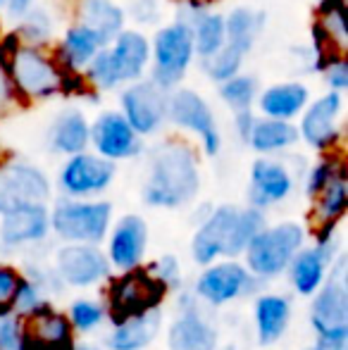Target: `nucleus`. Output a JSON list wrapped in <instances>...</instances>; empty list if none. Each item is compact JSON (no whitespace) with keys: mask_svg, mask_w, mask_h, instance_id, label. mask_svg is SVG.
<instances>
[{"mask_svg":"<svg viewBox=\"0 0 348 350\" xmlns=\"http://www.w3.org/2000/svg\"><path fill=\"white\" fill-rule=\"evenodd\" d=\"M258 288H260V279L248 272L246 265L237 262V258H227L224 262L205 265V272L196 279L193 293L203 303L213 305V308H222V305L243 298V295H253Z\"/></svg>","mask_w":348,"mask_h":350,"instance_id":"nucleus-14","label":"nucleus"},{"mask_svg":"<svg viewBox=\"0 0 348 350\" xmlns=\"http://www.w3.org/2000/svg\"><path fill=\"white\" fill-rule=\"evenodd\" d=\"M306 245V229L298 221H279L265 224L251 241H248L243 258L251 274L260 281L274 279L286 272L291 258Z\"/></svg>","mask_w":348,"mask_h":350,"instance_id":"nucleus-5","label":"nucleus"},{"mask_svg":"<svg viewBox=\"0 0 348 350\" xmlns=\"http://www.w3.org/2000/svg\"><path fill=\"white\" fill-rule=\"evenodd\" d=\"M17 38L27 46H43L48 48L55 36V19L46 8H36L34 5L24 17L17 19V27L12 29Z\"/></svg>","mask_w":348,"mask_h":350,"instance_id":"nucleus-34","label":"nucleus"},{"mask_svg":"<svg viewBox=\"0 0 348 350\" xmlns=\"http://www.w3.org/2000/svg\"><path fill=\"white\" fill-rule=\"evenodd\" d=\"M51 212V231L67 243H93L107 239L112 224V205L107 200L65 198Z\"/></svg>","mask_w":348,"mask_h":350,"instance_id":"nucleus-7","label":"nucleus"},{"mask_svg":"<svg viewBox=\"0 0 348 350\" xmlns=\"http://www.w3.org/2000/svg\"><path fill=\"white\" fill-rule=\"evenodd\" d=\"M320 288L312 293L310 324L317 336H348L346 258H336Z\"/></svg>","mask_w":348,"mask_h":350,"instance_id":"nucleus-10","label":"nucleus"},{"mask_svg":"<svg viewBox=\"0 0 348 350\" xmlns=\"http://www.w3.org/2000/svg\"><path fill=\"white\" fill-rule=\"evenodd\" d=\"M265 29V12L256 8H239L229 10L224 14V33H227V46L237 48L239 53L248 55L256 48L258 38H260Z\"/></svg>","mask_w":348,"mask_h":350,"instance_id":"nucleus-31","label":"nucleus"},{"mask_svg":"<svg viewBox=\"0 0 348 350\" xmlns=\"http://www.w3.org/2000/svg\"><path fill=\"white\" fill-rule=\"evenodd\" d=\"M253 319L258 329V343L260 346H274L291 322V303L289 298L277 293H263L256 298Z\"/></svg>","mask_w":348,"mask_h":350,"instance_id":"nucleus-27","label":"nucleus"},{"mask_svg":"<svg viewBox=\"0 0 348 350\" xmlns=\"http://www.w3.org/2000/svg\"><path fill=\"white\" fill-rule=\"evenodd\" d=\"M256 120H258V115H253V107H251V110H237V112H234L232 124H234V131H237L239 141H243V143L248 141Z\"/></svg>","mask_w":348,"mask_h":350,"instance_id":"nucleus-46","label":"nucleus"},{"mask_svg":"<svg viewBox=\"0 0 348 350\" xmlns=\"http://www.w3.org/2000/svg\"><path fill=\"white\" fill-rule=\"evenodd\" d=\"M170 291L160 284L148 269L141 265L134 269H124L120 277L110 279L105 293V312L112 327L141 312L160 308L163 298Z\"/></svg>","mask_w":348,"mask_h":350,"instance_id":"nucleus-8","label":"nucleus"},{"mask_svg":"<svg viewBox=\"0 0 348 350\" xmlns=\"http://www.w3.org/2000/svg\"><path fill=\"white\" fill-rule=\"evenodd\" d=\"M107 239V260L115 269H134L144 265L146 248H148V224L141 215L120 217Z\"/></svg>","mask_w":348,"mask_h":350,"instance_id":"nucleus-20","label":"nucleus"},{"mask_svg":"<svg viewBox=\"0 0 348 350\" xmlns=\"http://www.w3.org/2000/svg\"><path fill=\"white\" fill-rule=\"evenodd\" d=\"M200 191L198 152L189 141L163 139L148 152L144 200L150 208L176 210L189 205Z\"/></svg>","mask_w":348,"mask_h":350,"instance_id":"nucleus-1","label":"nucleus"},{"mask_svg":"<svg viewBox=\"0 0 348 350\" xmlns=\"http://www.w3.org/2000/svg\"><path fill=\"white\" fill-rule=\"evenodd\" d=\"M310 103V88L298 79L291 81H279L272 86L258 91L256 107L260 117H272V120L293 122L303 112V107Z\"/></svg>","mask_w":348,"mask_h":350,"instance_id":"nucleus-22","label":"nucleus"},{"mask_svg":"<svg viewBox=\"0 0 348 350\" xmlns=\"http://www.w3.org/2000/svg\"><path fill=\"white\" fill-rule=\"evenodd\" d=\"M117 174V162L105 160L98 152L81 150L67 155L57 174V186L67 198H93L110 189Z\"/></svg>","mask_w":348,"mask_h":350,"instance_id":"nucleus-15","label":"nucleus"},{"mask_svg":"<svg viewBox=\"0 0 348 350\" xmlns=\"http://www.w3.org/2000/svg\"><path fill=\"white\" fill-rule=\"evenodd\" d=\"M293 172L282 160L272 155H260L251 165V184H248V205L267 210L277 203H284L293 193Z\"/></svg>","mask_w":348,"mask_h":350,"instance_id":"nucleus-19","label":"nucleus"},{"mask_svg":"<svg viewBox=\"0 0 348 350\" xmlns=\"http://www.w3.org/2000/svg\"><path fill=\"white\" fill-rule=\"evenodd\" d=\"M168 93L170 91L160 88L153 79L144 77L122 86L120 112L141 139L158 134L168 122Z\"/></svg>","mask_w":348,"mask_h":350,"instance_id":"nucleus-13","label":"nucleus"},{"mask_svg":"<svg viewBox=\"0 0 348 350\" xmlns=\"http://www.w3.org/2000/svg\"><path fill=\"white\" fill-rule=\"evenodd\" d=\"M27 343L36 350H72L75 346V329L70 317L55 310H46L41 314L24 319Z\"/></svg>","mask_w":348,"mask_h":350,"instance_id":"nucleus-24","label":"nucleus"},{"mask_svg":"<svg viewBox=\"0 0 348 350\" xmlns=\"http://www.w3.org/2000/svg\"><path fill=\"white\" fill-rule=\"evenodd\" d=\"M312 200H315V210H312L315 226L344 219L348 210V172L336 174Z\"/></svg>","mask_w":348,"mask_h":350,"instance_id":"nucleus-32","label":"nucleus"},{"mask_svg":"<svg viewBox=\"0 0 348 350\" xmlns=\"http://www.w3.org/2000/svg\"><path fill=\"white\" fill-rule=\"evenodd\" d=\"M306 350H312V348H306Z\"/></svg>","mask_w":348,"mask_h":350,"instance_id":"nucleus-53","label":"nucleus"},{"mask_svg":"<svg viewBox=\"0 0 348 350\" xmlns=\"http://www.w3.org/2000/svg\"><path fill=\"white\" fill-rule=\"evenodd\" d=\"M312 350H348V336H317Z\"/></svg>","mask_w":348,"mask_h":350,"instance_id":"nucleus-48","label":"nucleus"},{"mask_svg":"<svg viewBox=\"0 0 348 350\" xmlns=\"http://www.w3.org/2000/svg\"><path fill=\"white\" fill-rule=\"evenodd\" d=\"M196 3H203V5H213L215 0H196Z\"/></svg>","mask_w":348,"mask_h":350,"instance_id":"nucleus-50","label":"nucleus"},{"mask_svg":"<svg viewBox=\"0 0 348 350\" xmlns=\"http://www.w3.org/2000/svg\"><path fill=\"white\" fill-rule=\"evenodd\" d=\"M296 143H298V129L293 122L258 117L246 146H251L258 155H277V152L293 148Z\"/></svg>","mask_w":348,"mask_h":350,"instance_id":"nucleus-30","label":"nucleus"},{"mask_svg":"<svg viewBox=\"0 0 348 350\" xmlns=\"http://www.w3.org/2000/svg\"><path fill=\"white\" fill-rule=\"evenodd\" d=\"M72 350H101V348L88 346V343H75V346H72Z\"/></svg>","mask_w":348,"mask_h":350,"instance_id":"nucleus-49","label":"nucleus"},{"mask_svg":"<svg viewBox=\"0 0 348 350\" xmlns=\"http://www.w3.org/2000/svg\"><path fill=\"white\" fill-rule=\"evenodd\" d=\"M243 60H246V55H243V53H239L237 48H232V46H227V43H224L217 53H213L210 57L200 60V67H203V72L208 74L210 81L222 83V81H227V79H232L234 74L241 72Z\"/></svg>","mask_w":348,"mask_h":350,"instance_id":"nucleus-37","label":"nucleus"},{"mask_svg":"<svg viewBox=\"0 0 348 350\" xmlns=\"http://www.w3.org/2000/svg\"><path fill=\"white\" fill-rule=\"evenodd\" d=\"M51 300L43 295V286L36 279L19 277V284L14 288L12 295V312L19 317H34V314H41L46 310H51Z\"/></svg>","mask_w":348,"mask_h":350,"instance_id":"nucleus-36","label":"nucleus"},{"mask_svg":"<svg viewBox=\"0 0 348 350\" xmlns=\"http://www.w3.org/2000/svg\"><path fill=\"white\" fill-rule=\"evenodd\" d=\"M168 122L179 126L181 131L198 136L200 148L208 157L219 155L222 150V134L210 103L193 88L176 86L168 93Z\"/></svg>","mask_w":348,"mask_h":350,"instance_id":"nucleus-9","label":"nucleus"},{"mask_svg":"<svg viewBox=\"0 0 348 350\" xmlns=\"http://www.w3.org/2000/svg\"><path fill=\"white\" fill-rule=\"evenodd\" d=\"M67 317H70V324H72L75 332L88 334L105 322V317H107L105 303H101V300H91V298H79L70 305Z\"/></svg>","mask_w":348,"mask_h":350,"instance_id":"nucleus-39","label":"nucleus"},{"mask_svg":"<svg viewBox=\"0 0 348 350\" xmlns=\"http://www.w3.org/2000/svg\"><path fill=\"white\" fill-rule=\"evenodd\" d=\"M170 350H217V332L215 327L196 310H184L170 324L168 332Z\"/></svg>","mask_w":348,"mask_h":350,"instance_id":"nucleus-26","label":"nucleus"},{"mask_svg":"<svg viewBox=\"0 0 348 350\" xmlns=\"http://www.w3.org/2000/svg\"><path fill=\"white\" fill-rule=\"evenodd\" d=\"M22 274L10 265H0V317L12 312V295Z\"/></svg>","mask_w":348,"mask_h":350,"instance_id":"nucleus-43","label":"nucleus"},{"mask_svg":"<svg viewBox=\"0 0 348 350\" xmlns=\"http://www.w3.org/2000/svg\"><path fill=\"white\" fill-rule=\"evenodd\" d=\"M0 243L3 248H19L27 243L46 241L51 231V212L46 205H27L0 215Z\"/></svg>","mask_w":348,"mask_h":350,"instance_id":"nucleus-21","label":"nucleus"},{"mask_svg":"<svg viewBox=\"0 0 348 350\" xmlns=\"http://www.w3.org/2000/svg\"><path fill=\"white\" fill-rule=\"evenodd\" d=\"M3 8L8 12V17L17 22L19 17H24L34 8V0H3Z\"/></svg>","mask_w":348,"mask_h":350,"instance_id":"nucleus-47","label":"nucleus"},{"mask_svg":"<svg viewBox=\"0 0 348 350\" xmlns=\"http://www.w3.org/2000/svg\"><path fill=\"white\" fill-rule=\"evenodd\" d=\"M51 193V179L41 167L14 157L0 160V215L27 205H46Z\"/></svg>","mask_w":348,"mask_h":350,"instance_id":"nucleus-11","label":"nucleus"},{"mask_svg":"<svg viewBox=\"0 0 348 350\" xmlns=\"http://www.w3.org/2000/svg\"><path fill=\"white\" fill-rule=\"evenodd\" d=\"M0 36H3V22H0Z\"/></svg>","mask_w":348,"mask_h":350,"instance_id":"nucleus-51","label":"nucleus"},{"mask_svg":"<svg viewBox=\"0 0 348 350\" xmlns=\"http://www.w3.org/2000/svg\"><path fill=\"white\" fill-rule=\"evenodd\" d=\"M341 241L339 234L332 236L327 241H315L312 245H303L289 262L286 272L289 281H291L293 291L303 298H312L317 288L322 286V281L327 277V269L332 267L336 258H339Z\"/></svg>","mask_w":348,"mask_h":350,"instance_id":"nucleus-18","label":"nucleus"},{"mask_svg":"<svg viewBox=\"0 0 348 350\" xmlns=\"http://www.w3.org/2000/svg\"><path fill=\"white\" fill-rule=\"evenodd\" d=\"M129 14L139 24H153L160 17V3L158 0H134Z\"/></svg>","mask_w":348,"mask_h":350,"instance_id":"nucleus-45","label":"nucleus"},{"mask_svg":"<svg viewBox=\"0 0 348 350\" xmlns=\"http://www.w3.org/2000/svg\"><path fill=\"white\" fill-rule=\"evenodd\" d=\"M0 350H27L24 317L14 312L0 317Z\"/></svg>","mask_w":348,"mask_h":350,"instance_id":"nucleus-40","label":"nucleus"},{"mask_svg":"<svg viewBox=\"0 0 348 350\" xmlns=\"http://www.w3.org/2000/svg\"><path fill=\"white\" fill-rule=\"evenodd\" d=\"M267 224L265 210L253 205L237 208V205H219L208 212L203 221H198L193 241H191V255L198 265H210L217 258H239L246 250L248 241Z\"/></svg>","mask_w":348,"mask_h":350,"instance_id":"nucleus-2","label":"nucleus"},{"mask_svg":"<svg viewBox=\"0 0 348 350\" xmlns=\"http://www.w3.org/2000/svg\"><path fill=\"white\" fill-rule=\"evenodd\" d=\"M0 10H3V0H0Z\"/></svg>","mask_w":348,"mask_h":350,"instance_id":"nucleus-52","label":"nucleus"},{"mask_svg":"<svg viewBox=\"0 0 348 350\" xmlns=\"http://www.w3.org/2000/svg\"><path fill=\"white\" fill-rule=\"evenodd\" d=\"M341 172H346L344 157H341L336 150H327L325 155H322L320 160H317L315 165L308 170V174H306V196H308V198H315V196L320 193V191L325 189V186L330 184L336 174H341Z\"/></svg>","mask_w":348,"mask_h":350,"instance_id":"nucleus-38","label":"nucleus"},{"mask_svg":"<svg viewBox=\"0 0 348 350\" xmlns=\"http://www.w3.org/2000/svg\"><path fill=\"white\" fill-rule=\"evenodd\" d=\"M258 77L256 74H234L232 79L219 83V98L222 103L229 107L232 112L237 110H251L256 105V98H258Z\"/></svg>","mask_w":348,"mask_h":350,"instance_id":"nucleus-35","label":"nucleus"},{"mask_svg":"<svg viewBox=\"0 0 348 350\" xmlns=\"http://www.w3.org/2000/svg\"><path fill=\"white\" fill-rule=\"evenodd\" d=\"M150 65V41L136 29H122L107 46H103L84 67L86 86L93 93L115 91L146 77Z\"/></svg>","mask_w":348,"mask_h":350,"instance_id":"nucleus-3","label":"nucleus"},{"mask_svg":"<svg viewBox=\"0 0 348 350\" xmlns=\"http://www.w3.org/2000/svg\"><path fill=\"white\" fill-rule=\"evenodd\" d=\"M196 60L193 33L186 19L174 17L170 24L160 27L150 41V65L148 72L155 83L165 91H172L184 81Z\"/></svg>","mask_w":348,"mask_h":350,"instance_id":"nucleus-6","label":"nucleus"},{"mask_svg":"<svg viewBox=\"0 0 348 350\" xmlns=\"http://www.w3.org/2000/svg\"><path fill=\"white\" fill-rule=\"evenodd\" d=\"M8 74L24 107L31 103L53 100V98L62 96L65 70L57 65L53 53L43 46L19 43L8 60Z\"/></svg>","mask_w":348,"mask_h":350,"instance_id":"nucleus-4","label":"nucleus"},{"mask_svg":"<svg viewBox=\"0 0 348 350\" xmlns=\"http://www.w3.org/2000/svg\"><path fill=\"white\" fill-rule=\"evenodd\" d=\"M341 112H344V93L327 91L325 96L312 98L298 115V141L317 152L336 150L344 139L341 129Z\"/></svg>","mask_w":348,"mask_h":350,"instance_id":"nucleus-12","label":"nucleus"},{"mask_svg":"<svg viewBox=\"0 0 348 350\" xmlns=\"http://www.w3.org/2000/svg\"><path fill=\"white\" fill-rule=\"evenodd\" d=\"M103 46H107L93 29H88L86 24L75 22L67 27V31L62 33L60 41L53 46V57L57 60V65L65 72H84V67L91 62V57L101 51Z\"/></svg>","mask_w":348,"mask_h":350,"instance_id":"nucleus-23","label":"nucleus"},{"mask_svg":"<svg viewBox=\"0 0 348 350\" xmlns=\"http://www.w3.org/2000/svg\"><path fill=\"white\" fill-rule=\"evenodd\" d=\"M160 332V308L148 312H141L124 322L115 324L112 334L105 338V346L110 350H146L153 343Z\"/></svg>","mask_w":348,"mask_h":350,"instance_id":"nucleus-29","label":"nucleus"},{"mask_svg":"<svg viewBox=\"0 0 348 350\" xmlns=\"http://www.w3.org/2000/svg\"><path fill=\"white\" fill-rule=\"evenodd\" d=\"M322 79H325L327 88L330 91H339V93H346L348 88V62H346V55H339L334 60H330L325 67L320 70Z\"/></svg>","mask_w":348,"mask_h":350,"instance_id":"nucleus-42","label":"nucleus"},{"mask_svg":"<svg viewBox=\"0 0 348 350\" xmlns=\"http://www.w3.org/2000/svg\"><path fill=\"white\" fill-rule=\"evenodd\" d=\"M55 274L60 284L88 288L110 279L112 265L107 255L93 243H67L55 255Z\"/></svg>","mask_w":348,"mask_h":350,"instance_id":"nucleus-17","label":"nucleus"},{"mask_svg":"<svg viewBox=\"0 0 348 350\" xmlns=\"http://www.w3.org/2000/svg\"><path fill=\"white\" fill-rule=\"evenodd\" d=\"M17 107H24V103H22V98L17 96V91H14L8 67L0 62V120H5V117L12 110H17Z\"/></svg>","mask_w":348,"mask_h":350,"instance_id":"nucleus-44","label":"nucleus"},{"mask_svg":"<svg viewBox=\"0 0 348 350\" xmlns=\"http://www.w3.org/2000/svg\"><path fill=\"white\" fill-rule=\"evenodd\" d=\"M315 24L336 48L348 46V12L346 0H320L315 10Z\"/></svg>","mask_w":348,"mask_h":350,"instance_id":"nucleus-33","label":"nucleus"},{"mask_svg":"<svg viewBox=\"0 0 348 350\" xmlns=\"http://www.w3.org/2000/svg\"><path fill=\"white\" fill-rule=\"evenodd\" d=\"M88 148L112 162L134 160L144 152V139L134 131L120 110H103L91 122Z\"/></svg>","mask_w":348,"mask_h":350,"instance_id":"nucleus-16","label":"nucleus"},{"mask_svg":"<svg viewBox=\"0 0 348 350\" xmlns=\"http://www.w3.org/2000/svg\"><path fill=\"white\" fill-rule=\"evenodd\" d=\"M150 274L160 281L168 291H176L181 286V267H179V260L174 255H163L160 260L150 262L148 267Z\"/></svg>","mask_w":348,"mask_h":350,"instance_id":"nucleus-41","label":"nucleus"},{"mask_svg":"<svg viewBox=\"0 0 348 350\" xmlns=\"http://www.w3.org/2000/svg\"><path fill=\"white\" fill-rule=\"evenodd\" d=\"M88 139H91V122L79 107L60 110L48 129L51 150L60 155H77L81 150H88Z\"/></svg>","mask_w":348,"mask_h":350,"instance_id":"nucleus-25","label":"nucleus"},{"mask_svg":"<svg viewBox=\"0 0 348 350\" xmlns=\"http://www.w3.org/2000/svg\"><path fill=\"white\" fill-rule=\"evenodd\" d=\"M75 22L86 24L105 43H110L122 29H126V12L115 0H77Z\"/></svg>","mask_w":348,"mask_h":350,"instance_id":"nucleus-28","label":"nucleus"}]
</instances>
